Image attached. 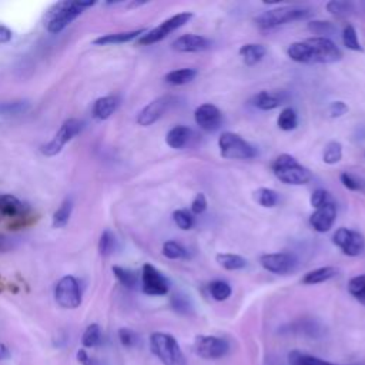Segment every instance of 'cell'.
Segmentation results:
<instances>
[{
    "instance_id": "cell-53",
    "label": "cell",
    "mask_w": 365,
    "mask_h": 365,
    "mask_svg": "<svg viewBox=\"0 0 365 365\" xmlns=\"http://www.w3.org/2000/svg\"><path fill=\"white\" fill-rule=\"evenodd\" d=\"M0 218H1V217H0Z\"/></svg>"
},
{
    "instance_id": "cell-22",
    "label": "cell",
    "mask_w": 365,
    "mask_h": 365,
    "mask_svg": "<svg viewBox=\"0 0 365 365\" xmlns=\"http://www.w3.org/2000/svg\"><path fill=\"white\" fill-rule=\"evenodd\" d=\"M191 135H192V131L187 125H181V124L174 125L165 134V143L168 147H171L174 150H181L190 143Z\"/></svg>"
},
{
    "instance_id": "cell-30",
    "label": "cell",
    "mask_w": 365,
    "mask_h": 365,
    "mask_svg": "<svg viewBox=\"0 0 365 365\" xmlns=\"http://www.w3.org/2000/svg\"><path fill=\"white\" fill-rule=\"evenodd\" d=\"M277 125L282 131H291L295 130L298 125V115L297 111L292 107H284L277 118Z\"/></svg>"
},
{
    "instance_id": "cell-32",
    "label": "cell",
    "mask_w": 365,
    "mask_h": 365,
    "mask_svg": "<svg viewBox=\"0 0 365 365\" xmlns=\"http://www.w3.org/2000/svg\"><path fill=\"white\" fill-rule=\"evenodd\" d=\"M71 212H73V201L70 198H66L53 214V227L56 228L64 227L68 222Z\"/></svg>"
},
{
    "instance_id": "cell-38",
    "label": "cell",
    "mask_w": 365,
    "mask_h": 365,
    "mask_svg": "<svg viewBox=\"0 0 365 365\" xmlns=\"http://www.w3.org/2000/svg\"><path fill=\"white\" fill-rule=\"evenodd\" d=\"M115 248H117L115 235L110 230H104L98 240V252L103 257H108L115 251Z\"/></svg>"
},
{
    "instance_id": "cell-14",
    "label": "cell",
    "mask_w": 365,
    "mask_h": 365,
    "mask_svg": "<svg viewBox=\"0 0 365 365\" xmlns=\"http://www.w3.org/2000/svg\"><path fill=\"white\" fill-rule=\"evenodd\" d=\"M194 120L201 130L207 133H214L222 124V113L217 106L211 103H204L195 108Z\"/></svg>"
},
{
    "instance_id": "cell-39",
    "label": "cell",
    "mask_w": 365,
    "mask_h": 365,
    "mask_svg": "<svg viewBox=\"0 0 365 365\" xmlns=\"http://www.w3.org/2000/svg\"><path fill=\"white\" fill-rule=\"evenodd\" d=\"M161 252L168 259H182V258H187V250L180 242L173 241V240L165 241L163 244Z\"/></svg>"
},
{
    "instance_id": "cell-36",
    "label": "cell",
    "mask_w": 365,
    "mask_h": 365,
    "mask_svg": "<svg viewBox=\"0 0 365 365\" xmlns=\"http://www.w3.org/2000/svg\"><path fill=\"white\" fill-rule=\"evenodd\" d=\"M342 43L348 50L352 51H364V47L359 43L358 33L352 24H346L342 30Z\"/></svg>"
},
{
    "instance_id": "cell-45",
    "label": "cell",
    "mask_w": 365,
    "mask_h": 365,
    "mask_svg": "<svg viewBox=\"0 0 365 365\" xmlns=\"http://www.w3.org/2000/svg\"><path fill=\"white\" fill-rule=\"evenodd\" d=\"M331 201H332L331 194L327 190H324V188L314 190L311 197H309V204L314 208H319V207H322V205H325V204H328Z\"/></svg>"
},
{
    "instance_id": "cell-15",
    "label": "cell",
    "mask_w": 365,
    "mask_h": 365,
    "mask_svg": "<svg viewBox=\"0 0 365 365\" xmlns=\"http://www.w3.org/2000/svg\"><path fill=\"white\" fill-rule=\"evenodd\" d=\"M261 267L272 274H288L295 269L297 259L288 252H269L259 257Z\"/></svg>"
},
{
    "instance_id": "cell-19",
    "label": "cell",
    "mask_w": 365,
    "mask_h": 365,
    "mask_svg": "<svg viewBox=\"0 0 365 365\" xmlns=\"http://www.w3.org/2000/svg\"><path fill=\"white\" fill-rule=\"evenodd\" d=\"M30 211L29 204L11 194H0V217H24Z\"/></svg>"
},
{
    "instance_id": "cell-42",
    "label": "cell",
    "mask_w": 365,
    "mask_h": 365,
    "mask_svg": "<svg viewBox=\"0 0 365 365\" xmlns=\"http://www.w3.org/2000/svg\"><path fill=\"white\" fill-rule=\"evenodd\" d=\"M173 221L175 222V225H177L180 230H184V231L191 230L192 225H194V217H192V214H191L190 211H187V210H182V208L175 210V211L173 212Z\"/></svg>"
},
{
    "instance_id": "cell-6",
    "label": "cell",
    "mask_w": 365,
    "mask_h": 365,
    "mask_svg": "<svg viewBox=\"0 0 365 365\" xmlns=\"http://www.w3.org/2000/svg\"><path fill=\"white\" fill-rule=\"evenodd\" d=\"M220 155L227 160H251L257 157V148L232 131H224L218 137Z\"/></svg>"
},
{
    "instance_id": "cell-40",
    "label": "cell",
    "mask_w": 365,
    "mask_h": 365,
    "mask_svg": "<svg viewBox=\"0 0 365 365\" xmlns=\"http://www.w3.org/2000/svg\"><path fill=\"white\" fill-rule=\"evenodd\" d=\"M101 341V329L97 324H90L86 331L83 332V336H81V344L83 346L86 348H93V346H97Z\"/></svg>"
},
{
    "instance_id": "cell-24",
    "label": "cell",
    "mask_w": 365,
    "mask_h": 365,
    "mask_svg": "<svg viewBox=\"0 0 365 365\" xmlns=\"http://www.w3.org/2000/svg\"><path fill=\"white\" fill-rule=\"evenodd\" d=\"M336 274H338V269L335 267H329V265L319 267V268H315L312 271H308L302 277L301 282L304 285H317V284H322V282L334 278Z\"/></svg>"
},
{
    "instance_id": "cell-50",
    "label": "cell",
    "mask_w": 365,
    "mask_h": 365,
    "mask_svg": "<svg viewBox=\"0 0 365 365\" xmlns=\"http://www.w3.org/2000/svg\"><path fill=\"white\" fill-rule=\"evenodd\" d=\"M77 361H78L81 365H104L100 359L90 356V355L86 352V349H78V351H77Z\"/></svg>"
},
{
    "instance_id": "cell-29",
    "label": "cell",
    "mask_w": 365,
    "mask_h": 365,
    "mask_svg": "<svg viewBox=\"0 0 365 365\" xmlns=\"http://www.w3.org/2000/svg\"><path fill=\"white\" fill-rule=\"evenodd\" d=\"M113 274L118 279V282L121 285H124L125 288L133 289V288H135L138 285V279H140L138 274L135 271H133V269L115 265V267H113Z\"/></svg>"
},
{
    "instance_id": "cell-20",
    "label": "cell",
    "mask_w": 365,
    "mask_h": 365,
    "mask_svg": "<svg viewBox=\"0 0 365 365\" xmlns=\"http://www.w3.org/2000/svg\"><path fill=\"white\" fill-rule=\"evenodd\" d=\"M147 30L145 29H137L130 31H120V33H110L100 36L93 40V44L96 46H108V44H124L128 43L137 37H141Z\"/></svg>"
},
{
    "instance_id": "cell-10",
    "label": "cell",
    "mask_w": 365,
    "mask_h": 365,
    "mask_svg": "<svg viewBox=\"0 0 365 365\" xmlns=\"http://www.w3.org/2000/svg\"><path fill=\"white\" fill-rule=\"evenodd\" d=\"M192 351L202 359H218L228 354L230 344L227 339L215 335H197Z\"/></svg>"
},
{
    "instance_id": "cell-41",
    "label": "cell",
    "mask_w": 365,
    "mask_h": 365,
    "mask_svg": "<svg viewBox=\"0 0 365 365\" xmlns=\"http://www.w3.org/2000/svg\"><path fill=\"white\" fill-rule=\"evenodd\" d=\"M308 30L314 34H318L317 37H327L329 34H334L336 31V27L327 20H314L308 23Z\"/></svg>"
},
{
    "instance_id": "cell-35",
    "label": "cell",
    "mask_w": 365,
    "mask_h": 365,
    "mask_svg": "<svg viewBox=\"0 0 365 365\" xmlns=\"http://www.w3.org/2000/svg\"><path fill=\"white\" fill-rule=\"evenodd\" d=\"M348 292L361 304L365 305V274L352 277L348 281Z\"/></svg>"
},
{
    "instance_id": "cell-27",
    "label": "cell",
    "mask_w": 365,
    "mask_h": 365,
    "mask_svg": "<svg viewBox=\"0 0 365 365\" xmlns=\"http://www.w3.org/2000/svg\"><path fill=\"white\" fill-rule=\"evenodd\" d=\"M31 104L29 100H13L0 103V117H17L26 114Z\"/></svg>"
},
{
    "instance_id": "cell-21",
    "label": "cell",
    "mask_w": 365,
    "mask_h": 365,
    "mask_svg": "<svg viewBox=\"0 0 365 365\" xmlns=\"http://www.w3.org/2000/svg\"><path fill=\"white\" fill-rule=\"evenodd\" d=\"M120 98L117 96H104L93 104V117L97 120H107L118 108Z\"/></svg>"
},
{
    "instance_id": "cell-34",
    "label": "cell",
    "mask_w": 365,
    "mask_h": 365,
    "mask_svg": "<svg viewBox=\"0 0 365 365\" xmlns=\"http://www.w3.org/2000/svg\"><path fill=\"white\" fill-rule=\"evenodd\" d=\"M342 158V144L339 141H329L322 151V161L325 164H336Z\"/></svg>"
},
{
    "instance_id": "cell-49",
    "label": "cell",
    "mask_w": 365,
    "mask_h": 365,
    "mask_svg": "<svg viewBox=\"0 0 365 365\" xmlns=\"http://www.w3.org/2000/svg\"><path fill=\"white\" fill-rule=\"evenodd\" d=\"M19 240L6 234H0V252H7L11 251L13 248L17 247Z\"/></svg>"
},
{
    "instance_id": "cell-17",
    "label": "cell",
    "mask_w": 365,
    "mask_h": 365,
    "mask_svg": "<svg viewBox=\"0 0 365 365\" xmlns=\"http://www.w3.org/2000/svg\"><path fill=\"white\" fill-rule=\"evenodd\" d=\"M211 40L204 37V36H200V34H192V33H188V34H182L180 37H177L171 47L173 50L178 51V53H200V51H204V50H208L211 47Z\"/></svg>"
},
{
    "instance_id": "cell-37",
    "label": "cell",
    "mask_w": 365,
    "mask_h": 365,
    "mask_svg": "<svg viewBox=\"0 0 365 365\" xmlns=\"http://www.w3.org/2000/svg\"><path fill=\"white\" fill-rule=\"evenodd\" d=\"M208 291L210 295L215 299V301H225L231 297V287L228 282L222 281V279H215L208 285Z\"/></svg>"
},
{
    "instance_id": "cell-51",
    "label": "cell",
    "mask_w": 365,
    "mask_h": 365,
    "mask_svg": "<svg viewBox=\"0 0 365 365\" xmlns=\"http://www.w3.org/2000/svg\"><path fill=\"white\" fill-rule=\"evenodd\" d=\"M11 37H13L11 30H10L9 27H6V26L0 24V44L10 41V40H11Z\"/></svg>"
},
{
    "instance_id": "cell-43",
    "label": "cell",
    "mask_w": 365,
    "mask_h": 365,
    "mask_svg": "<svg viewBox=\"0 0 365 365\" xmlns=\"http://www.w3.org/2000/svg\"><path fill=\"white\" fill-rule=\"evenodd\" d=\"M170 304H171V308L178 312V314H182V315H188L191 311H192V305H191V301L182 295V294H174L170 299Z\"/></svg>"
},
{
    "instance_id": "cell-13",
    "label": "cell",
    "mask_w": 365,
    "mask_h": 365,
    "mask_svg": "<svg viewBox=\"0 0 365 365\" xmlns=\"http://www.w3.org/2000/svg\"><path fill=\"white\" fill-rule=\"evenodd\" d=\"M141 288L143 292L153 297H161L168 294L170 281L151 264H144L141 269Z\"/></svg>"
},
{
    "instance_id": "cell-31",
    "label": "cell",
    "mask_w": 365,
    "mask_h": 365,
    "mask_svg": "<svg viewBox=\"0 0 365 365\" xmlns=\"http://www.w3.org/2000/svg\"><path fill=\"white\" fill-rule=\"evenodd\" d=\"M325 9H327L328 13H331L332 16H335L338 19L348 17L355 10L354 3H351V1H341V0H331V1H328L325 4Z\"/></svg>"
},
{
    "instance_id": "cell-44",
    "label": "cell",
    "mask_w": 365,
    "mask_h": 365,
    "mask_svg": "<svg viewBox=\"0 0 365 365\" xmlns=\"http://www.w3.org/2000/svg\"><path fill=\"white\" fill-rule=\"evenodd\" d=\"M339 180H341L342 185L351 191H364L365 190V182L348 171L341 173Z\"/></svg>"
},
{
    "instance_id": "cell-18",
    "label": "cell",
    "mask_w": 365,
    "mask_h": 365,
    "mask_svg": "<svg viewBox=\"0 0 365 365\" xmlns=\"http://www.w3.org/2000/svg\"><path fill=\"white\" fill-rule=\"evenodd\" d=\"M285 101V96L281 91H268V90H261L257 94L252 96L251 104L262 111H271L282 106Z\"/></svg>"
},
{
    "instance_id": "cell-47",
    "label": "cell",
    "mask_w": 365,
    "mask_h": 365,
    "mask_svg": "<svg viewBox=\"0 0 365 365\" xmlns=\"http://www.w3.org/2000/svg\"><path fill=\"white\" fill-rule=\"evenodd\" d=\"M207 207H208L207 197L202 192H198V194H195L194 200L191 201L190 212L194 214V215H200V214H202L207 210Z\"/></svg>"
},
{
    "instance_id": "cell-5",
    "label": "cell",
    "mask_w": 365,
    "mask_h": 365,
    "mask_svg": "<svg viewBox=\"0 0 365 365\" xmlns=\"http://www.w3.org/2000/svg\"><path fill=\"white\" fill-rule=\"evenodd\" d=\"M150 349L163 365H187L185 355L171 334L153 332L150 335Z\"/></svg>"
},
{
    "instance_id": "cell-16",
    "label": "cell",
    "mask_w": 365,
    "mask_h": 365,
    "mask_svg": "<svg viewBox=\"0 0 365 365\" xmlns=\"http://www.w3.org/2000/svg\"><path fill=\"white\" fill-rule=\"evenodd\" d=\"M336 220V205L334 201L315 208V211L309 217V225L317 231V232H328L334 222Z\"/></svg>"
},
{
    "instance_id": "cell-1",
    "label": "cell",
    "mask_w": 365,
    "mask_h": 365,
    "mask_svg": "<svg viewBox=\"0 0 365 365\" xmlns=\"http://www.w3.org/2000/svg\"><path fill=\"white\" fill-rule=\"evenodd\" d=\"M287 56L292 61L302 64H331L342 58V51L331 38L315 36L291 43L287 48Z\"/></svg>"
},
{
    "instance_id": "cell-7",
    "label": "cell",
    "mask_w": 365,
    "mask_h": 365,
    "mask_svg": "<svg viewBox=\"0 0 365 365\" xmlns=\"http://www.w3.org/2000/svg\"><path fill=\"white\" fill-rule=\"evenodd\" d=\"M192 16L194 14L191 11H182V13H177V14L171 16L170 19H167L161 24H158L157 27L151 29L150 31H145L138 38V44L148 46V44H154V43L164 40L170 33H173L174 30H177V29L182 27L185 23H188L192 19Z\"/></svg>"
},
{
    "instance_id": "cell-11",
    "label": "cell",
    "mask_w": 365,
    "mask_h": 365,
    "mask_svg": "<svg viewBox=\"0 0 365 365\" xmlns=\"http://www.w3.org/2000/svg\"><path fill=\"white\" fill-rule=\"evenodd\" d=\"M332 242L348 257H356L365 250V237L355 230L339 227L334 235Z\"/></svg>"
},
{
    "instance_id": "cell-25",
    "label": "cell",
    "mask_w": 365,
    "mask_h": 365,
    "mask_svg": "<svg viewBox=\"0 0 365 365\" xmlns=\"http://www.w3.org/2000/svg\"><path fill=\"white\" fill-rule=\"evenodd\" d=\"M198 71L195 68H177V70H171L164 76V80L167 84L170 86H184L190 81H192L197 77Z\"/></svg>"
},
{
    "instance_id": "cell-4",
    "label": "cell",
    "mask_w": 365,
    "mask_h": 365,
    "mask_svg": "<svg viewBox=\"0 0 365 365\" xmlns=\"http://www.w3.org/2000/svg\"><path fill=\"white\" fill-rule=\"evenodd\" d=\"M312 14L311 9L299 6H281L277 9H269L262 11L255 17V24L261 30H272L275 27L308 19Z\"/></svg>"
},
{
    "instance_id": "cell-12",
    "label": "cell",
    "mask_w": 365,
    "mask_h": 365,
    "mask_svg": "<svg viewBox=\"0 0 365 365\" xmlns=\"http://www.w3.org/2000/svg\"><path fill=\"white\" fill-rule=\"evenodd\" d=\"M177 98L171 94H164L150 101L137 115V123L143 127H148L158 121L174 104Z\"/></svg>"
},
{
    "instance_id": "cell-52",
    "label": "cell",
    "mask_w": 365,
    "mask_h": 365,
    "mask_svg": "<svg viewBox=\"0 0 365 365\" xmlns=\"http://www.w3.org/2000/svg\"><path fill=\"white\" fill-rule=\"evenodd\" d=\"M9 356H10V351H9V348H7L3 342H0V361L6 359V358H9Z\"/></svg>"
},
{
    "instance_id": "cell-26",
    "label": "cell",
    "mask_w": 365,
    "mask_h": 365,
    "mask_svg": "<svg viewBox=\"0 0 365 365\" xmlns=\"http://www.w3.org/2000/svg\"><path fill=\"white\" fill-rule=\"evenodd\" d=\"M215 261L220 267L227 271H238L247 267V259L238 254L231 252H220L215 255Z\"/></svg>"
},
{
    "instance_id": "cell-8",
    "label": "cell",
    "mask_w": 365,
    "mask_h": 365,
    "mask_svg": "<svg viewBox=\"0 0 365 365\" xmlns=\"http://www.w3.org/2000/svg\"><path fill=\"white\" fill-rule=\"evenodd\" d=\"M81 130H83V121L77 118L66 120L58 128V131L54 134V137L47 144L41 145V153L47 157L57 155L63 150V147L68 141H71Z\"/></svg>"
},
{
    "instance_id": "cell-9",
    "label": "cell",
    "mask_w": 365,
    "mask_h": 365,
    "mask_svg": "<svg viewBox=\"0 0 365 365\" xmlns=\"http://www.w3.org/2000/svg\"><path fill=\"white\" fill-rule=\"evenodd\" d=\"M54 298L57 304L66 309H74L81 304L80 282L73 275L63 277L54 289Z\"/></svg>"
},
{
    "instance_id": "cell-2",
    "label": "cell",
    "mask_w": 365,
    "mask_h": 365,
    "mask_svg": "<svg viewBox=\"0 0 365 365\" xmlns=\"http://www.w3.org/2000/svg\"><path fill=\"white\" fill-rule=\"evenodd\" d=\"M271 170L281 182L288 185H302L312 178L311 170L302 165L294 155L287 153L279 154L272 160Z\"/></svg>"
},
{
    "instance_id": "cell-3",
    "label": "cell",
    "mask_w": 365,
    "mask_h": 365,
    "mask_svg": "<svg viewBox=\"0 0 365 365\" xmlns=\"http://www.w3.org/2000/svg\"><path fill=\"white\" fill-rule=\"evenodd\" d=\"M96 1H58L47 13L46 27L50 33L56 34L64 30L74 19H77L86 9L94 6Z\"/></svg>"
},
{
    "instance_id": "cell-48",
    "label": "cell",
    "mask_w": 365,
    "mask_h": 365,
    "mask_svg": "<svg viewBox=\"0 0 365 365\" xmlns=\"http://www.w3.org/2000/svg\"><path fill=\"white\" fill-rule=\"evenodd\" d=\"M348 111V106L341 101V100H336V101H332L329 106H328V115L331 118H338V117H342L344 114H346Z\"/></svg>"
},
{
    "instance_id": "cell-28",
    "label": "cell",
    "mask_w": 365,
    "mask_h": 365,
    "mask_svg": "<svg viewBox=\"0 0 365 365\" xmlns=\"http://www.w3.org/2000/svg\"><path fill=\"white\" fill-rule=\"evenodd\" d=\"M288 359L291 365H339V364H334L301 351H291L288 355Z\"/></svg>"
},
{
    "instance_id": "cell-33",
    "label": "cell",
    "mask_w": 365,
    "mask_h": 365,
    "mask_svg": "<svg viewBox=\"0 0 365 365\" xmlns=\"http://www.w3.org/2000/svg\"><path fill=\"white\" fill-rule=\"evenodd\" d=\"M255 200L257 202L264 207V208H272L278 204L279 201V195L275 190L272 188H267V187H261L255 191Z\"/></svg>"
},
{
    "instance_id": "cell-23",
    "label": "cell",
    "mask_w": 365,
    "mask_h": 365,
    "mask_svg": "<svg viewBox=\"0 0 365 365\" xmlns=\"http://www.w3.org/2000/svg\"><path fill=\"white\" fill-rule=\"evenodd\" d=\"M238 54L242 58L244 64L251 67V66H255L257 63H259L265 57L267 48L258 43H247L240 47Z\"/></svg>"
},
{
    "instance_id": "cell-46",
    "label": "cell",
    "mask_w": 365,
    "mask_h": 365,
    "mask_svg": "<svg viewBox=\"0 0 365 365\" xmlns=\"http://www.w3.org/2000/svg\"><path fill=\"white\" fill-rule=\"evenodd\" d=\"M118 339L123 346L134 348L138 344V335L130 328H120L118 329Z\"/></svg>"
}]
</instances>
